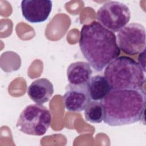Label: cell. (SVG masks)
Returning <instances> with one entry per match:
<instances>
[{"label": "cell", "mask_w": 146, "mask_h": 146, "mask_svg": "<svg viewBox=\"0 0 146 146\" xmlns=\"http://www.w3.org/2000/svg\"><path fill=\"white\" fill-rule=\"evenodd\" d=\"M79 44L84 58L98 72H101L120 54L115 33L97 21L83 26Z\"/></svg>", "instance_id": "cell-1"}, {"label": "cell", "mask_w": 146, "mask_h": 146, "mask_svg": "<svg viewBox=\"0 0 146 146\" xmlns=\"http://www.w3.org/2000/svg\"><path fill=\"white\" fill-rule=\"evenodd\" d=\"M104 122L110 126L133 124L144 115L146 95L141 89H112L101 101Z\"/></svg>", "instance_id": "cell-2"}, {"label": "cell", "mask_w": 146, "mask_h": 146, "mask_svg": "<svg viewBox=\"0 0 146 146\" xmlns=\"http://www.w3.org/2000/svg\"><path fill=\"white\" fill-rule=\"evenodd\" d=\"M104 76L111 89H141L145 82L144 72L139 64L127 56L112 60L106 66Z\"/></svg>", "instance_id": "cell-3"}, {"label": "cell", "mask_w": 146, "mask_h": 146, "mask_svg": "<svg viewBox=\"0 0 146 146\" xmlns=\"http://www.w3.org/2000/svg\"><path fill=\"white\" fill-rule=\"evenodd\" d=\"M51 123V115L47 108L39 104L27 106L21 112L16 127L22 132L34 136L45 134Z\"/></svg>", "instance_id": "cell-4"}, {"label": "cell", "mask_w": 146, "mask_h": 146, "mask_svg": "<svg viewBox=\"0 0 146 146\" xmlns=\"http://www.w3.org/2000/svg\"><path fill=\"white\" fill-rule=\"evenodd\" d=\"M97 20L103 26L113 33L118 32L131 19L129 8L124 3L111 1L104 3L98 10Z\"/></svg>", "instance_id": "cell-5"}, {"label": "cell", "mask_w": 146, "mask_h": 146, "mask_svg": "<svg viewBox=\"0 0 146 146\" xmlns=\"http://www.w3.org/2000/svg\"><path fill=\"white\" fill-rule=\"evenodd\" d=\"M116 40L124 53L137 55L145 49V29L139 23H129L118 31Z\"/></svg>", "instance_id": "cell-6"}, {"label": "cell", "mask_w": 146, "mask_h": 146, "mask_svg": "<svg viewBox=\"0 0 146 146\" xmlns=\"http://www.w3.org/2000/svg\"><path fill=\"white\" fill-rule=\"evenodd\" d=\"M52 7L50 0H23L21 8L23 17L32 23H41L47 19Z\"/></svg>", "instance_id": "cell-7"}, {"label": "cell", "mask_w": 146, "mask_h": 146, "mask_svg": "<svg viewBox=\"0 0 146 146\" xmlns=\"http://www.w3.org/2000/svg\"><path fill=\"white\" fill-rule=\"evenodd\" d=\"M90 100L87 84L66 86L63 100L67 111L81 112L84 110Z\"/></svg>", "instance_id": "cell-8"}, {"label": "cell", "mask_w": 146, "mask_h": 146, "mask_svg": "<svg viewBox=\"0 0 146 146\" xmlns=\"http://www.w3.org/2000/svg\"><path fill=\"white\" fill-rule=\"evenodd\" d=\"M29 98L35 103L47 102L54 93V86L46 78H39L33 82L27 88Z\"/></svg>", "instance_id": "cell-9"}, {"label": "cell", "mask_w": 146, "mask_h": 146, "mask_svg": "<svg viewBox=\"0 0 146 146\" xmlns=\"http://www.w3.org/2000/svg\"><path fill=\"white\" fill-rule=\"evenodd\" d=\"M92 71L90 64L86 62L71 63L67 69V77L70 84L74 85L87 84Z\"/></svg>", "instance_id": "cell-10"}, {"label": "cell", "mask_w": 146, "mask_h": 146, "mask_svg": "<svg viewBox=\"0 0 146 146\" xmlns=\"http://www.w3.org/2000/svg\"><path fill=\"white\" fill-rule=\"evenodd\" d=\"M87 86L90 99L95 101H102L112 90L106 78L100 75L91 77Z\"/></svg>", "instance_id": "cell-11"}, {"label": "cell", "mask_w": 146, "mask_h": 146, "mask_svg": "<svg viewBox=\"0 0 146 146\" xmlns=\"http://www.w3.org/2000/svg\"><path fill=\"white\" fill-rule=\"evenodd\" d=\"M104 112L102 102L90 101L84 109V117L91 123H100L104 119Z\"/></svg>", "instance_id": "cell-12"}]
</instances>
